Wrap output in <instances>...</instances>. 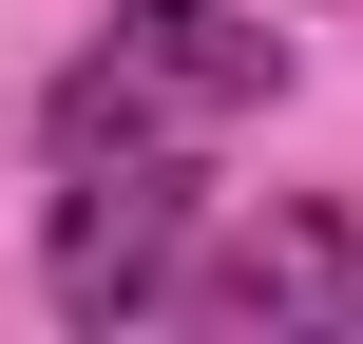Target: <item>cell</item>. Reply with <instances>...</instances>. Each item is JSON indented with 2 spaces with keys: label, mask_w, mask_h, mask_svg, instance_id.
Returning <instances> with one entry per match:
<instances>
[{
  "label": "cell",
  "mask_w": 363,
  "mask_h": 344,
  "mask_svg": "<svg viewBox=\"0 0 363 344\" xmlns=\"http://www.w3.org/2000/svg\"><path fill=\"white\" fill-rule=\"evenodd\" d=\"M153 134H172V96H153V77L115 57V38H96V57H77V77L38 96V153H57V172H96V153H153Z\"/></svg>",
  "instance_id": "obj_4"
},
{
  "label": "cell",
  "mask_w": 363,
  "mask_h": 344,
  "mask_svg": "<svg viewBox=\"0 0 363 344\" xmlns=\"http://www.w3.org/2000/svg\"><path fill=\"white\" fill-rule=\"evenodd\" d=\"M172 306H211V326H268V344H306V326H363V230H345V211H249L230 249L191 230Z\"/></svg>",
  "instance_id": "obj_2"
},
{
  "label": "cell",
  "mask_w": 363,
  "mask_h": 344,
  "mask_svg": "<svg viewBox=\"0 0 363 344\" xmlns=\"http://www.w3.org/2000/svg\"><path fill=\"white\" fill-rule=\"evenodd\" d=\"M191 230H211V172H191L172 134H153V153H96V172H57L38 306H57V326H153L172 268H191Z\"/></svg>",
  "instance_id": "obj_1"
},
{
  "label": "cell",
  "mask_w": 363,
  "mask_h": 344,
  "mask_svg": "<svg viewBox=\"0 0 363 344\" xmlns=\"http://www.w3.org/2000/svg\"><path fill=\"white\" fill-rule=\"evenodd\" d=\"M96 38H115L172 115H268V96H287V38H268L249 0H115Z\"/></svg>",
  "instance_id": "obj_3"
}]
</instances>
